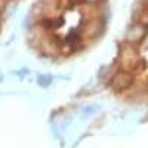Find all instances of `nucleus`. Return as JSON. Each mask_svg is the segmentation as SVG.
Listing matches in <instances>:
<instances>
[{
  "label": "nucleus",
  "instance_id": "1",
  "mask_svg": "<svg viewBox=\"0 0 148 148\" xmlns=\"http://www.w3.org/2000/svg\"><path fill=\"white\" fill-rule=\"evenodd\" d=\"M119 64H120V70H125V71H133V70H138L142 59L139 56V52L136 46H133L130 43H123L120 46V51H119Z\"/></svg>",
  "mask_w": 148,
  "mask_h": 148
},
{
  "label": "nucleus",
  "instance_id": "2",
  "mask_svg": "<svg viewBox=\"0 0 148 148\" xmlns=\"http://www.w3.org/2000/svg\"><path fill=\"white\" fill-rule=\"evenodd\" d=\"M105 30V19L102 16H95V18H89L88 22L83 24V27L80 30V36L82 39H96L99 37Z\"/></svg>",
  "mask_w": 148,
  "mask_h": 148
},
{
  "label": "nucleus",
  "instance_id": "3",
  "mask_svg": "<svg viewBox=\"0 0 148 148\" xmlns=\"http://www.w3.org/2000/svg\"><path fill=\"white\" fill-rule=\"evenodd\" d=\"M133 82H135V77L130 71L119 70L113 74V77L110 80V86L116 92H125L133 84Z\"/></svg>",
  "mask_w": 148,
  "mask_h": 148
},
{
  "label": "nucleus",
  "instance_id": "4",
  "mask_svg": "<svg viewBox=\"0 0 148 148\" xmlns=\"http://www.w3.org/2000/svg\"><path fill=\"white\" fill-rule=\"evenodd\" d=\"M147 34H148V28L144 25V24L133 22V24H130V27L127 28V31L125 34V42L136 46V45H139L145 40Z\"/></svg>",
  "mask_w": 148,
  "mask_h": 148
},
{
  "label": "nucleus",
  "instance_id": "5",
  "mask_svg": "<svg viewBox=\"0 0 148 148\" xmlns=\"http://www.w3.org/2000/svg\"><path fill=\"white\" fill-rule=\"evenodd\" d=\"M37 46L47 56H55L61 53V42L53 36H45Z\"/></svg>",
  "mask_w": 148,
  "mask_h": 148
},
{
  "label": "nucleus",
  "instance_id": "6",
  "mask_svg": "<svg viewBox=\"0 0 148 148\" xmlns=\"http://www.w3.org/2000/svg\"><path fill=\"white\" fill-rule=\"evenodd\" d=\"M52 82H53V79H52L51 74H40V76L37 77V84L43 89L49 88V86L52 84Z\"/></svg>",
  "mask_w": 148,
  "mask_h": 148
},
{
  "label": "nucleus",
  "instance_id": "7",
  "mask_svg": "<svg viewBox=\"0 0 148 148\" xmlns=\"http://www.w3.org/2000/svg\"><path fill=\"white\" fill-rule=\"evenodd\" d=\"M99 110V107L98 105H90V107H86L84 110H83V116H92V114H95L96 111Z\"/></svg>",
  "mask_w": 148,
  "mask_h": 148
},
{
  "label": "nucleus",
  "instance_id": "8",
  "mask_svg": "<svg viewBox=\"0 0 148 148\" xmlns=\"http://www.w3.org/2000/svg\"><path fill=\"white\" fill-rule=\"evenodd\" d=\"M84 5H90V6H98L101 2H104V0H83Z\"/></svg>",
  "mask_w": 148,
  "mask_h": 148
},
{
  "label": "nucleus",
  "instance_id": "9",
  "mask_svg": "<svg viewBox=\"0 0 148 148\" xmlns=\"http://www.w3.org/2000/svg\"><path fill=\"white\" fill-rule=\"evenodd\" d=\"M3 80V76H2V73H0V82H2Z\"/></svg>",
  "mask_w": 148,
  "mask_h": 148
},
{
  "label": "nucleus",
  "instance_id": "10",
  "mask_svg": "<svg viewBox=\"0 0 148 148\" xmlns=\"http://www.w3.org/2000/svg\"><path fill=\"white\" fill-rule=\"evenodd\" d=\"M0 28H2V16H0Z\"/></svg>",
  "mask_w": 148,
  "mask_h": 148
}]
</instances>
